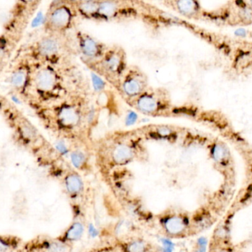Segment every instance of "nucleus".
Masks as SVG:
<instances>
[{
	"label": "nucleus",
	"mask_w": 252,
	"mask_h": 252,
	"mask_svg": "<svg viewBox=\"0 0 252 252\" xmlns=\"http://www.w3.org/2000/svg\"><path fill=\"white\" fill-rule=\"evenodd\" d=\"M80 17L99 22L136 20L154 28L174 23L167 13L143 0H75Z\"/></svg>",
	"instance_id": "1"
},
{
	"label": "nucleus",
	"mask_w": 252,
	"mask_h": 252,
	"mask_svg": "<svg viewBox=\"0 0 252 252\" xmlns=\"http://www.w3.org/2000/svg\"><path fill=\"white\" fill-rule=\"evenodd\" d=\"M37 114L49 129L70 139L86 123L87 108L81 100H63L37 108Z\"/></svg>",
	"instance_id": "2"
},
{
	"label": "nucleus",
	"mask_w": 252,
	"mask_h": 252,
	"mask_svg": "<svg viewBox=\"0 0 252 252\" xmlns=\"http://www.w3.org/2000/svg\"><path fill=\"white\" fill-rule=\"evenodd\" d=\"M66 93L63 77L56 66L41 63L35 67L29 97L32 94L39 103L49 105L63 100Z\"/></svg>",
	"instance_id": "3"
},
{
	"label": "nucleus",
	"mask_w": 252,
	"mask_h": 252,
	"mask_svg": "<svg viewBox=\"0 0 252 252\" xmlns=\"http://www.w3.org/2000/svg\"><path fill=\"white\" fill-rule=\"evenodd\" d=\"M4 115L19 145L36 156L46 150L52 149L38 129L13 105L4 112Z\"/></svg>",
	"instance_id": "4"
},
{
	"label": "nucleus",
	"mask_w": 252,
	"mask_h": 252,
	"mask_svg": "<svg viewBox=\"0 0 252 252\" xmlns=\"http://www.w3.org/2000/svg\"><path fill=\"white\" fill-rule=\"evenodd\" d=\"M79 17L75 0H55L49 7L44 23L49 33L63 35L73 29Z\"/></svg>",
	"instance_id": "5"
},
{
	"label": "nucleus",
	"mask_w": 252,
	"mask_h": 252,
	"mask_svg": "<svg viewBox=\"0 0 252 252\" xmlns=\"http://www.w3.org/2000/svg\"><path fill=\"white\" fill-rule=\"evenodd\" d=\"M141 137L131 133L129 138H118L106 147L103 161L110 167H123L133 162L142 155Z\"/></svg>",
	"instance_id": "6"
},
{
	"label": "nucleus",
	"mask_w": 252,
	"mask_h": 252,
	"mask_svg": "<svg viewBox=\"0 0 252 252\" xmlns=\"http://www.w3.org/2000/svg\"><path fill=\"white\" fill-rule=\"evenodd\" d=\"M127 101L139 113L149 116H167L175 109L168 93L162 89L149 87L140 95Z\"/></svg>",
	"instance_id": "7"
},
{
	"label": "nucleus",
	"mask_w": 252,
	"mask_h": 252,
	"mask_svg": "<svg viewBox=\"0 0 252 252\" xmlns=\"http://www.w3.org/2000/svg\"><path fill=\"white\" fill-rule=\"evenodd\" d=\"M87 64L97 73L119 83L128 67L125 50L118 45L109 47L101 59Z\"/></svg>",
	"instance_id": "8"
},
{
	"label": "nucleus",
	"mask_w": 252,
	"mask_h": 252,
	"mask_svg": "<svg viewBox=\"0 0 252 252\" xmlns=\"http://www.w3.org/2000/svg\"><path fill=\"white\" fill-rule=\"evenodd\" d=\"M66 35L49 33L37 43L35 53L41 63L55 66L63 56L70 52V41Z\"/></svg>",
	"instance_id": "9"
},
{
	"label": "nucleus",
	"mask_w": 252,
	"mask_h": 252,
	"mask_svg": "<svg viewBox=\"0 0 252 252\" xmlns=\"http://www.w3.org/2000/svg\"><path fill=\"white\" fill-rule=\"evenodd\" d=\"M158 223L167 238L180 239L191 235V219L183 212H164L158 217Z\"/></svg>",
	"instance_id": "10"
},
{
	"label": "nucleus",
	"mask_w": 252,
	"mask_h": 252,
	"mask_svg": "<svg viewBox=\"0 0 252 252\" xmlns=\"http://www.w3.org/2000/svg\"><path fill=\"white\" fill-rule=\"evenodd\" d=\"M120 90L127 100H131L145 93L149 88L146 74L137 66H128L119 83Z\"/></svg>",
	"instance_id": "11"
},
{
	"label": "nucleus",
	"mask_w": 252,
	"mask_h": 252,
	"mask_svg": "<svg viewBox=\"0 0 252 252\" xmlns=\"http://www.w3.org/2000/svg\"><path fill=\"white\" fill-rule=\"evenodd\" d=\"M75 37L78 51L87 64L101 59L109 47L103 41L81 30H77Z\"/></svg>",
	"instance_id": "12"
},
{
	"label": "nucleus",
	"mask_w": 252,
	"mask_h": 252,
	"mask_svg": "<svg viewBox=\"0 0 252 252\" xmlns=\"http://www.w3.org/2000/svg\"><path fill=\"white\" fill-rule=\"evenodd\" d=\"M34 69L35 67L30 63H22L18 65L10 74V87L22 97H29Z\"/></svg>",
	"instance_id": "13"
},
{
	"label": "nucleus",
	"mask_w": 252,
	"mask_h": 252,
	"mask_svg": "<svg viewBox=\"0 0 252 252\" xmlns=\"http://www.w3.org/2000/svg\"><path fill=\"white\" fill-rule=\"evenodd\" d=\"M69 247L58 238L49 240L38 237L25 244L22 250L24 252H67Z\"/></svg>",
	"instance_id": "14"
},
{
	"label": "nucleus",
	"mask_w": 252,
	"mask_h": 252,
	"mask_svg": "<svg viewBox=\"0 0 252 252\" xmlns=\"http://www.w3.org/2000/svg\"><path fill=\"white\" fill-rule=\"evenodd\" d=\"M169 7L186 19H198L203 16L199 0H173Z\"/></svg>",
	"instance_id": "15"
},
{
	"label": "nucleus",
	"mask_w": 252,
	"mask_h": 252,
	"mask_svg": "<svg viewBox=\"0 0 252 252\" xmlns=\"http://www.w3.org/2000/svg\"><path fill=\"white\" fill-rule=\"evenodd\" d=\"M63 185L66 195L72 200L79 198L85 190V184L78 171L70 170L63 176Z\"/></svg>",
	"instance_id": "16"
},
{
	"label": "nucleus",
	"mask_w": 252,
	"mask_h": 252,
	"mask_svg": "<svg viewBox=\"0 0 252 252\" xmlns=\"http://www.w3.org/2000/svg\"><path fill=\"white\" fill-rule=\"evenodd\" d=\"M139 133L145 137L151 139H160V140L173 141L178 137V131L175 127L169 126H148L143 128L139 129Z\"/></svg>",
	"instance_id": "17"
},
{
	"label": "nucleus",
	"mask_w": 252,
	"mask_h": 252,
	"mask_svg": "<svg viewBox=\"0 0 252 252\" xmlns=\"http://www.w3.org/2000/svg\"><path fill=\"white\" fill-rule=\"evenodd\" d=\"M84 232H85V226L84 223L81 220H75L72 222L64 232L57 238L63 244L70 247L83 238Z\"/></svg>",
	"instance_id": "18"
},
{
	"label": "nucleus",
	"mask_w": 252,
	"mask_h": 252,
	"mask_svg": "<svg viewBox=\"0 0 252 252\" xmlns=\"http://www.w3.org/2000/svg\"><path fill=\"white\" fill-rule=\"evenodd\" d=\"M71 164L75 170L85 171L90 167V156L84 150L75 148L69 151Z\"/></svg>",
	"instance_id": "19"
},
{
	"label": "nucleus",
	"mask_w": 252,
	"mask_h": 252,
	"mask_svg": "<svg viewBox=\"0 0 252 252\" xmlns=\"http://www.w3.org/2000/svg\"><path fill=\"white\" fill-rule=\"evenodd\" d=\"M210 154L215 162L221 165L226 164L230 157L229 148L225 144L220 143V142H216L212 145L210 150Z\"/></svg>",
	"instance_id": "20"
},
{
	"label": "nucleus",
	"mask_w": 252,
	"mask_h": 252,
	"mask_svg": "<svg viewBox=\"0 0 252 252\" xmlns=\"http://www.w3.org/2000/svg\"><path fill=\"white\" fill-rule=\"evenodd\" d=\"M150 244L140 238H134L126 241L122 245L123 252H150Z\"/></svg>",
	"instance_id": "21"
},
{
	"label": "nucleus",
	"mask_w": 252,
	"mask_h": 252,
	"mask_svg": "<svg viewBox=\"0 0 252 252\" xmlns=\"http://www.w3.org/2000/svg\"><path fill=\"white\" fill-rule=\"evenodd\" d=\"M16 241L10 240L9 238L0 236V252H8L15 248Z\"/></svg>",
	"instance_id": "22"
},
{
	"label": "nucleus",
	"mask_w": 252,
	"mask_h": 252,
	"mask_svg": "<svg viewBox=\"0 0 252 252\" xmlns=\"http://www.w3.org/2000/svg\"><path fill=\"white\" fill-rule=\"evenodd\" d=\"M11 106V103L7 100L4 96L0 95V112H4Z\"/></svg>",
	"instance_id": "23"
},
{
	"label": "nucleus",
	"mask_w": 252,
	"mask_h": 252,
	"mask_svg": "<svg viewBox=\"0 0 252 252\" xmlns=\"http://www.w3.org/2000/svg\"><path fill=\"white\" fill-rule=\"evenodd\" d=\"M93 83H94V87H95L96 90L97 91H101L104 87V81H102L101 78H98L97 75L93 76Z\"/></svg>",
	"instance_id": "24"
},
{
	"label": "nucleus",
	"mask_w": 252,
	"mask_h": 252,
	"mask_svg": "<svg viewBox=\"0 0 252 252\" xmlns=\"http://www.w3.org/2000/svg\"><path fill=\"white\" fill-rule=\"evenodd\" d=\"M43 17L41 16V15L38 14L36 17L34 19L33 22H32V27H36L37 25H39L41 23V21H42Z\"/></svg>",
	"instance_id": "25"
},
{
	"label": "nucleus",
	"mask_w": 252,
	"mask_h": 252,
	"mask_svg": "<svg viewBox=\"0 0 252 252\" xmlns=\"http://www.w3.org/2000/svg\"><path fill=\"white\" fill-rule=\"evenodd\" d=\"M158 2L161 3V4H164V5L167 6V7H170V4H171L173 0H156Z\"/></svg>",
	"instance_id": "26"
},
{
	"label": "nucleus",
	"mask_w": 252,
	"mask_h": 252,
	"mask_svg": "<svg viewBox=\"0 0 252 252\" xmlns=\"http://www.w3.org/2000/svg\"><path fill=\"white\" fill-rule=\"evenodd\" d=\"M213 252H232L229 250V249L227 248H218V249H215L214 250H213Z\"/></svg>",
	"instance_id": "27"
},
{
	"label": "nucleus",
	"mask_w": 252,
	"mask_h": 252,
	"mask_svg": "<svg viewBox=\"0 0 252 252\" xmlns=\"http://www.w3.org/2000/svg\"><path fill=\"white\" fill-rule=\"evenodd\" d=\"M22 1H23V2H25V3H33V2H35V1H36V0H22Z\"/></svg>",
	"instance_id": "28"
},
{
	"label": "nucleus",
	"mask_w": 252,
	"mask_h": 252,
	"mask_svg": "<svg viewBox=\"0 0 252 252\" xmlns=\"http://www.w3.org/2000/svg\"><path fill=\"white\" fill-rule=\"evenodd\" d=\"M249 2H250V6L252 7V0H249Z\"/></svg>",
	"instance_id": "29"
},
{
	"label": "nucleus",
	"mask_w": 252,
	"mask_h": 252,
	"mask_svg": "<svg viewBox=\"0 0 252 252\" xmlns=\"http://www.w3.org/2000/svg\"></svg>",
	"instance_id": "30"
}]
</instances>
